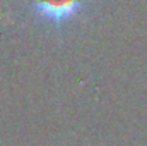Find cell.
<instances>
[{
	"label": "cell",
	"mask_w": 147,
	"mask_h": 146,
	"mask_svg": "<svg viewBox=\"0 0 147 146\" xmlns=\"http://www.w3.org/2000/svg\"><path fill=\"white\" fill-rule=\"evenodd\" d=\"M84 2L86 0H33V5L41 19L63 23L79 12Z\"/></svg>",
	"instance_id": "1"
}]
</instances>
